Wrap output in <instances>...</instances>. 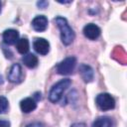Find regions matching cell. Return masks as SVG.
I'll use <instances>...</instances> for the list:
<instances>
[{"label":"cell","instance_id":"6da1fadb","mask_svg":"<svg viewBox=\"0 0 127 127\" xmlns=\"http://www.w3.org/2000/svg\"><path fill=\"white\" fill-rule=\"evenodd\" d=\"M55 22H56V24L58 25V27L61 31V40H62L63 44L65 45V46L70 45L73 42V40L75 38V35H74L73 30L68 25L66 19L64 18V17L58 16V17L55 18Z\"/></svg>","mask_w":127,"mask_h":127},{"label":"cell","instance_id":"5bb4252c","mask_svg":"<svg viewBox=\"0 0 127 127\" xmlns=\"http://www.w3.org/2000/svg\"><path fill=\"white\" fill-rule=\"evenodd\" d=\"M16 47H17V51L21 55H26L29 51V41H28V39H26V38L19 39L18 42L16 43Z\"/></svg>","mask_w":127,"mask_h":127},{"label":"cell","instance_id":"9c48e42d","mask_svg":"<svg viewBox=\"0 0 127 127\" xmlns=\"http://www.w3.org/2000/svg\"><path fill=\"white\" fill-rule=\"evenodd\" d=\"M19 40V33L17 30L8 29L3 33V42L6 45H14Z\"/></svg>","mask_w":127,"mask_h":127},{"label":"cell","instance_id":"7a4b0ae2","mask_svg":"<svg viewBox=\"0 0 127 127\" xmlns=\"http://www.w3.org/2000/svg\"><path fill=\"white\" fill-rule=\"evenodd\" d=\"M70 83H71V80L69 78H64V79L60 80L59 82H57L55 85H53V87L51 88V90L49 92L50 101L53 103H57L62 98L64 91L67 89V87L70 85Z\"/></svg>","mask_w":127,"mask_h":127},{"label":"cell","instance_id":"9a60e30c","mask_svg":"<svg viewBox=\"0 0 127 127\" xmlns=\"http://www.w3.org/2000/svg\"><path fill=\"white\" fill-rule=\"evenodd\" d=\"M8 105H9V102H8V99L1 95L0 96V114H3L7 111L8 109Z\"/></svg>","mask_w":127,"mask_h":127},{"label":"cell","instance_id":"3957f363","mask_svg":"<svg viewBox=\"0 0 127 127\" xmlns=\"http://www.w3.org/2000/svg\"><path fill=\"white\" fill-rule=\"evenodd\" d=\"M76 64V59L74 57H67L64 61L60 62L57 64V72L62 75H67L70 74Z\"/></svg>","mask_w":127,"mask_h":127},{"label":"cell","instance_id":"2e32d148","mask_svg":"<svg viewBox=\"0 0 127 127\" xmlns=\"http://www.w3.org/2000/svg\"><path fill=\"white\" fill-rule=\"evenodd\" d=\"M26 127H44V124L41 122H33V123L28 124Z\"/></svg>","mask_w":127,"mask_h":127},{"label":"cell","instance_id":"d6986e66","mask_svg":"<svg viewBox=\"0 0 127 127\" xmlns=\"http://www.w3.org/2000/svg\"><path fill=\"white\" fill-rule=\"evenodd\" d=\"M70 127H86L84 123H73Z\"/></svg>","mask_w":127,"mask_h":127},{"label":"cell","instance_id":"4fadbf2b","mask_svg":"<svg viewBox=\"0 0 127 127\" xmlns=\"http://www.w3.org/2000/svg\"><path fill=\"white\" fill-rule=\"evenodd\" d=\"M113 123L111 118L107 116H101L94 120L92 123V127H112Z\"/></svg>","mask_w":127,"mask_h":127},{"label":"cell","instance_id":"ffe728a7","mask_svg":"<svg viewBox=\"0 0 127 127\" xmlns=\"http://www.w3.org/2000/svg\"><path fill=\"white\" fill-rule=\"evenodd\" d=\"M0 12H1V2H0Z\"/></svg>","mask_w":127,"mask_h":127},{"label":"cell","instance_id":"ba28073f","mask_svg":"<svg viewBox=\"0 0 127 127\" xmlns=\"http://www.w3.org/2000/svg\"><path fill=\"white\" fill-rule=\"evenodd\" d=\"M32 26L35 31L37 32H43L48 27V18L44 15L36 16L32 21Z\"/></svg>","mask_w":127,"mask_h":127},{"label":"cell","instance_id":"52a82bcc","mask_svg":"<svg viewBox=\"0 0 127 127\" xmlns=\"http://www.w3.org/2000/svg\"><path fill=\"white\" fill-rule=\"evenodd\" d=\"M83 34L89 40H96L100 36L101 30L95 24L90 23V24H87V25L84 26V28H83Z\"/></svg>","mask_w":127,"mask_h":127},{"label":"cell","instance_id":"8992f818","mask_svg":"<svg viewBox=\"0 0 127 127\" xmlns=\"http://www.w3.org/2000/svg\"><path fill=\"white\" fill-rule=\"evenodd\" d=\"M33 47L35 49V51L40 54V55H47L50 51V44L49 42L44 39V38H37L35 39L34 43H33Z\"/></svg>","mask_w":127,"mask_h":127},{"label":"cell","instance_id":"ac0fdd59","mask_svg":"<svg viewBox=\"0 0 127 127\" xmlns=\"http://www.w3.org/2000/svg\"><path fill=\"white\" fill-rule=\"evenodd\" d=\"M0 127H10V122L8 120H0Z\"/></svg>","mask_w":127,"mask_h":127},{"label":"cell","instance_id":"30bf717a","mask_svg":"<svg viewBox=\"0 0 127 127\" xmlns=\"http://www.w3.org/2000/svg\"><path fill=\"white\" fill-rule=\"evenodd\" d=\"M79 73L82 77V79L85 81V82H91L93 80V77H94V71L92 69V67L88 64H82L79 65Z\"/></svg>","mask_w":127,"mask_h":127},{"label":"cell","instance_id":"7c38bea8","mask_svg":"<svg viewBox=\"0 0 127 127\" xmlns=\"http://www.w3.org/2000/svg\"><path fill=\"white\" fill-rule=\"evenodd\" d=\"M22 62L29 68H34L38 65V58L34 54H26L22 58Z\"/></svg>","mask_w":127,"mask_h":127},{"label":"cell","instance_id":"277c9868","mask_svg":"<svg viewBox=\"0 0 127 127\" xmlns=\"http://www.w3.org/2000/svg\"><path fill=\"white\" fill-rule=\"evenodd\" d=\"M96 105L103 111L113 109L115 107V100L109 93H100L95 98Z\"/></svg>","mask_w":127,"mask_h":127},{"label":"cell","instance_id":"8fae6325","mask_svg":"<svg viewBox=\"0 0 127 127\" xmlns=\"http://www.w3.org/2000/svg\"><path fill=\"white\" fill-rule=\"evenodd\" d=\"M20 107H21V110L24 112V113H30L32 111H34L37 107V102L34 98L32 97H27L25 99H23L21 102H20Z\"/></svg>","mask_w":127,"mask_h":127},{"label":"cell","instance_id":"5b68a950","mask_svg":"<svg viewBox=\"0 0 127 127\" xmlns=\"http://www.w3.org/2000/svg\"><path fill=\"white\" fill-rule=\"evenodd\" d=\"M22 78H23V71L20 64H14L8 72L9 81L13 83H19L22 81Z\"/></svg>","mask_w":127,"mask_h":127},{"label":"cell","instance_id":"e0dca14e","mask_svg":"<svg viewBox=\"0 0 127 127\" xmlns=\"http://www.w3.org/2000/svg\"><path fill=\"white\" fill-rule=\"evenodd\" d=\"M37 5L40 8H46L49 5V2L48 1H39V2H37Z\"/></svg>","mask_w":127,"mask_h":127}]
</instances>
